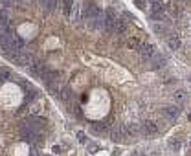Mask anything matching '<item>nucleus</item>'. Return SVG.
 Segmentation results:
<instances>
[{"label": "nucleus", "instance_id": "nucleus-9", "mask_svg": "<svg viewBox=\"0 0 191 156\" xmlns=\"http://www.w3.org/2000/svg\"><path fill=\"white\" fill-rule=\"evenodd\" d=\"M125 31H127V22L121 20V19H118L116 24H114V33H116V35H123Z\"/></svg>", "mask_w": 191, "mask_h": 156}, {"label": "nucleus", "instance_id": "nucleus-6", "mask_svg": "<svg viewBox=\"0 0 191 156\" xmlns=\"http://www.w3.org/2000/svg\"><path fill=\"white\" fill-rule=\"evenodd\" d=\"M164 116L167 119H176L180 116V107H176V105H171V107H166L164 108Z\"/></svg>", "mask_w": 191, "mask_h": 156}, {"label": "nucleus", "instance_id": "nucleus-3", "mask_svg": "<svg viewBox=\"0 0 191 156\" xmlns=\"http://www.w3.org/2000/svg\"><path fill=\"white\" fill-rule=\"evenodd\" d=\"M138 52L142 55V59H145V61H151L154 55H156V50H154L153 44H140L138 46Z\"/></svg>", "mask_w": 191, "mask_h": 156}, {"label": "nucleus", "instance_id": "nucleus-11", "mask_svg": "<svg viewBox=\"0 0 191 156\" xmlns=\"http://www.w3.org/2000/svg\"><path fill=\"white\" fill-rule=\"evenodd\" d=\"M167 44H169V48H171V50H180L182 42H180V39H178V37H169Z\"/></svg>", "mask_w": 191, "mask_h": 156}, {"label": "nucleus", "instance_id": "nucleus-10", "mask_svg": "<svg viewBox=\"0 0 191 156\" xmlns=\"http://www.w3.org/2000/svg\"><path fill=\"white\" fill-rule=\"evenodd\" d=\"M59 4H61V0H44L42 2V6L46 7V11H53Z\"/></svg>", "mask_w": 191, "mask_h": 156}, {"label": "nucleus", "instance_id": "nucleus-13", "mask_svg": "<svg viewBox=\"0 0 191 156\" xmlns=\"http://www.w3.org/2000/svg\"><path fill=\"white\" fill-rule=\"evenodd\" d=\"M7 79H11V72L9 70H6V68H0V81H7Z\"/></svg>", "mask_w": 191, "mask_h": 156}, {"label": "nucleus", "instance_id": "nucleus-1", "mask_svg": "<svg viewBox=\"0 0 191 156\" xmlns=\"http://www.w3.org/2000/svg\"><path fill=\"white\" fill-rule=\"evenodd\" d=\"M20 138H22L24 141H29V143L37 141V138H39V129H37V125L26 121V123L20 127Z\"/></svg>", "mask_w": 191, "mask_h": 156}, {"label": "nucleus", "instance_id": "nucleus-15", "mask_svg": "<svg viewBox=\"0 0 191 156\" xmlns=\"http://www.w3.org/2000/svg\"><path fill=\"white\" fill-rule=\"evenodd\" d=\"M175 99H176V101H184V99H186V92L184 90H178V92L175 94Z\"/></svg>", "mask_w": 191, "mask_h": 156}, {"label": "nucleus", "instance_id": "nucleus-8", "mask_svg": "<svg viewBox=\"0 0 191 156\" xmlns=\"http://www.w3.org/2000/svg\"><path fill=\"white\" fill-rule=\"evenodd\" d=\"M99 15H101V9H99L97 6H88V9L85 11L86 20H92V19H96V17H99Z\"/></svg>", "mask_w": 191, "mask_h": 156}, {"label": "nucleus", "instance_id": "nucleus-18", "mask_svg": "<svg viewBox=\"0 0 191 156\" xmlns=\"http://www.w3.org/2000/svg\"><path fill=\"white\" fill-rule=\"evenodd\" d=\"M0 2H2L4 6H11V4L15 2V0H0Z\"/></svg>", "mask_w": 191, "mask_h": 156}, {"label": "nucleus", "instance_id": "nucleus-12", "mask_svg": "<svg viewBox=\"0 0 191 156\" xmlns=\"http://www.w3.org/2000/svg\"><path fill=\"white\" fill-rule=\"evenodd\" d=\"M72 6H73V0H63V13H64L66 17H70Z\"/></svg>", "mask_w": 191, "mask_h": 156}, {"label": "nucleus", "instance_id": "nucleus-4", "mask_svg": "<svg viewBox=\"0 0 191 156\" xmlns=\"http://www.w3.org/2000/svg\"><path fill=\"white\" fill-rule=\"evenodd\" d=\"M142 131H143V134H147V136H153V134H156V132L160 131V123L154 121V119H147V121L142 125Z\"/></svg>", "mask_w": 191, "mask_h": 156}, {"label": "nucleus", "instance_id": "nucleus-5", "mask_svg": "<svg viewBox=\"0 0 191 156\" xmlns=\"http://www.w3.org/2000/svg\"><path fill=\"white\" fill-rule=\"evenodd\" d=\"M103 20H105V30L107 31H114V24H116V17H114V13L112 11H107V13H103Z\"/></svg>", "mask_w": 191, "mask_h": 156}, {"label": "nucleus", "instance_id": "nucleus-2", "mask_svg": "<svg viewBox=\"0 0 191 156\" xmlns=\"http://www.w3.org/2000/svg\"><path fill=\"white\" fill-rule=\"evenodd\" d=\"M127 138H130L127 127H121V125L112 127V131H110V140H112V141H125Z\"/></svg>", "mask_w": 191, "mask_h": 156}, {"label": "nucleus", "instance_id": "nucleus-14", "mask_svg": "<svg viewBox=\"0 0 191 156\" xmlns=\"http://www.w3.org/2000/svg\"><path fill=\"white\" fill-rule=\"evenodd\" d=\"M92 129H94L96 132H105V131H107V123H94Z\"/></svg>", "mask_w": 191, "mask_h": 156}, {"label": "nucleus", "instance_id": "nucleus-7", "mask_svg": "<svg viewBox=\"0 0 191 156\" xmlns=\"http://www.w3.org/2000/svg\"><path fill=\"white\" fill-rule=\"evenodd\" d=\"M81 13H83V4H81V2H76V4L72 6V11H70L72 20H73V22H77V20L81 19Z\"/></svg>", "mask_w": 191, "mask_h": 156}, {"label": "nucleus", "instance_id": "nucleus-16", "mask_svg": "<svg viewBox=\"0 0 191 156\" xmlns=\"http://www.w3.org/2000/svg\"><path fill=\"white\" fill-rule=\"evenodd\" d=\"M138 46H140V42H138L136 39H130V40H129V48H132V50H138Z\"/></svg>", "mask_w": 191, "mask_h": 156}, {"label": "nucleus", "instance_id": "nucleus-17", "mask_svg": "<svg viewBox=\"0 0 191 156\" xmlns=\"http://www.w3.org/2000/svg\"><path fill=\"white\" fill-rule=\"evenodd\" d=\"M169 145H171V147H175V149H178V147H180V143H178V141H175V140H171V141H169Z\"/></svg>", "mask_w": 191, "mask_h": 156}]
</instances>
